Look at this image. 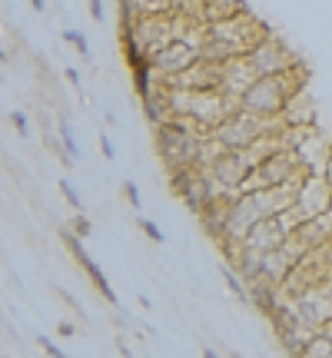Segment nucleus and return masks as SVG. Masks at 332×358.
Masks as SVG:
<instances>
[{
    "instance_id": "7",
    "label": "nucleus",
    "mask_w": 332,
    "mask_h": 358,
    "mask_svg": "<svg viewBox=\"0 0 332 358\" xmlns=\"http://www.w3.org/2000/svg\"><path fill=\"white\" fill-rule=\"evenodd\" d=\"M246 60L253 63L256 76H276V74L292 70V67H299V57H296V53H292V50H289L276 33H269L259 46H253V50L246 53Z\"/></svg>"
},
{
    "instance_id": "8",
    "label": "nucleus",
    "mask_w": 332,
    "mask_h": 358,
    "mask_svg": "<svg viewBox=\"0 0 332 358\" xmlns=\"http://www.w3.org/2000/svg\"><path fill=\"white\" fill-rule=\"evenodd\" d=\"M199 60V50L190 40H176L166 50H160L156 57H150L153 70H156V83H166V80H176L180 74H186L193 63Z\"/></svg>"
},
{
    "instance_id": "32",
    "label": "nucleus",
    "mask_w": 332,
    "mask_h": 358,
    "mask_svg": "<svg viewBox=\"0 0 332 358\" xmlns=\"http://www.w3.org/2000/svg\"><path fill=\"white\" fill-rule=\"evenodd\" d=\"M229 358H242V355H240V352H229Z\"/></svg>"
},
{
    "instance_id": "1",
    "label": "nucleus",
    "mask_w": 332,
    "mask_h": 358,
    "mask_svg": "<svg viewBox=\"0 0 332 358\" xmlns=\"http://www.w3.org/2000/svg\"><path fill=\"white\" fill-rule=\"evenodd\" d=\"M272 30L253 17L249 10L229 17V20H219V24H206V37L199 44V57L213 60V63H229V60L246 57L253 46H259Z\"/></svg>"
},
{
    "instance_id": "4",
    "label": "nucleus",
    "mask_w": 332,
    "mask_h": 358,
    "mask_svg": "<svg viewBox=\"0 0 332 358\" xmlns=\"http://www.w3.org/2000/svg\"><path fill=\"white\" fill-rule=\"evenodd\" d=\"M283 119H269V117H256V113H246V110H236L229 119H223L216 130H213V139H219L226 149H249L253 143H259L263 136L283 133Z\"/></svg>"
},
{
    "instance_id": "30",
    "label": "nucleus",
    "mask_w": 332,
    "mask_h": 358,
    "mask_svg": "<svg viewBox=\"0 0 332 358\" xmlns=\"http://www.w3.org/2000/svg\"><path fill=\"white\" fill-rule=\"evenodd\" d=\"M117 348H120V355H123V358H136L133 352H130V345H123V342H120V345H117Z\"/></svg>"
},
{
    "instance_id": "25",
    "label": "nucleus",
    "mask_w": 332,
    "mask_h": 358,
    "mask_svg": "<svg viewBox=\"0 0 332 358\" xmlns=\"http://www.w3.org/2000/svg\"><path fill=\"white\" fill-rule=\"evenodd\" d=\"M57 335H60V339H74V335H76V325L70 322V318H63V322H57Z\"/></svg>"
},
{
    "instance_id": "20",
    "label": "nucleus",
    "mask_w": 332,
    "mask_h": 358,
    "mask_svg": "<svg viewBox=\"0 0 332 358\" xmlns=\"http://www.w3.org/2000/svg\"><path fill=\"white\" fill-rule=\"evenodd\" d=\"M123 199L130 203V209H133V212H140V209H143V196H140V186H136V182H130V179L123 182Z\"/></svg>"
},
{
    "instance_id": "18",
    "label": "nucleus",
    "mask_w": 332,
    "mask_h": 358,
    "mask_svg": "<svg viewBox=\"0 0 332 358\" xmlns=\"http://www.w3.org/2000/svg\"><path fill=\"white\" fill-rule=\"evenodd\" d=\"M60 193H63V199L74 206V212H83V196L76 193V186L70 179H60Z\"/></svg>"
},
{
    "instance_id": "9",
    "label": "nucleus",
    "mask_w": 332,
    "mask_h": 358,
    "mask_svg": "<svg viewBox=\"0 0 332 358\" xmlns=\"http://www.w3.org/2000/svg\"><path fill=\"white\" fill-rule=\"evenodd\" d=\"M223 70L226 63H213V60L199 57L186 74H180L176 80H166L163 87H176V90H223Z\"/></svg>"
},
{
    "instance_id": "24",
    "label": "nucleus",
    "mask_w": 332,
    "mask_h": 358,
    "mask_svg": "<svg viewBox=\"0 0 332 358\" xmlns=\"http://www.w3.org/2000/svg\"><path fill=\"white\" fill-rule=\"evenodd\" d=\"M100 153H103V160H117V149H113V139H110V133H100Z\"/></svg>"
},
{
    "instance_id": "10",
    "label": "nucleus",
    "mask_w": 332,
    "mask_h": 358,
    "mask_svg": "<svg viewBox=\"0 0 332 358\" xmlns=\"http://www.w3.org/2000/svg\"><path fill=\"white\" fill-rule=\"evenodd\" d=\"M299 206L306 209V216L309 219H316V216H326L332 206V182L322 173H309V176L302 179L299 186Z\"/></svg>"
},
{
    "instance_id": "14",
    "label": "nucleus",
    "mask_w": 332,
    "mask_h": 358,
    "mask_svg": "<svg viewBox=\"0 0 332 358\" xmlns=\"http://www.w3.org/2000/svg\"><path fill=\"white\" fill-rule=\"evenodd\" d=\"M57 143H60V149H63V156H67V160H80V146H76V136H74V126H70V117L57 119Z\"/></svg>"
},
{
    "instance_id": "13",
    "label": "nucleus",
    "mask_w": 332,
    "mask_h": 358,
    "mask_svg": "<svg viewBox=\"0 0 332 358\" xmlns=\"http://www.w3.org/2000/svg\"><path fill=\"white\" fill-rule=\"evenodd\" d=\"M279 119H283V126H313L316 113H313V103H309L306 90H299V93H296V96L289 100Z\"/></svg>"
},
{
    "instance_id": "26",
    "label": "nucleus",
    "mask_w": 332,
    "mask_h": 358,
    "mask_svg": "<svg viewBox=\"0 0 332 358\" xmlns=\"http://www.w3.org/2000/svg\"><path fill=\"white\" fill-rule=\"evenodd\" d=\"M87 10H90L93 24H100L103 20V0H87Z\"/></svg>"
},
{
    "instance_id": "15",
    "label": "nucleus",
    "mask_w": 332,
    "mask_h": 358,
    "mask_svg": "<svg viewBox=\"0 0 332 358\" xmlns=\"http://www.w3.org/2000/svg\"><path fill=\"white\" fill-rule=\"evenodd\" d=\"M299 358H332V335L326 328H319L316 335L309 339V345L302 348Z\"/></svg>"
},
{
    "instance_id": "17",
    "label": "nucleus",
    "mask_w": 332,
    "mask_h": 358,
    "mask_svg": "<svg viewBox=\"0 0 332 358\" xmlns=\"http://www.w3.org/2000/svg\"><path fill=\"white\" fill-rule=\"evenodd\" d=\"M136 229L143 232V236L150 239V242H166V236H163V229L153 223V219H147V216H136Z\"/></svg>"
},
{
    "instance_id": "12",
    "label": "nucleus",
    "mask_w": 332,
    "mask_h": 358,
    "mask_svg": "<svg viewBox=\"0 0 332 358\" xmlns=\"http://www.w3.org/2000/svg\"><path fill=\"white\" fill-rule=\"evenodd\" d=\"M329 149H332V139L329 136H322L313 126L309 133L302 136V143L296 146V156H299V163L309 169V173H326V160H329Z\"/></svg>"
},
{
    "instance_id": "21",
    "label": "nucleus",
    "mask_w": 332,
    "mask_h": 358,
    "mask_svg": "<svg viewBox=\"0 0 332 358\" xmlns=\"http://www.w3.org/2000/svg\"><path fill=\"white\" fill-rule=\"evenodd\" d=\"M70 229H74V232H76L80 239H87V236L93 232V223L87 219V216H83V212H76L74 219H70Z\"/></svg>"
},
{
    "instance_id": "23",
    "label": "nucleus",
    "mask_w": 332,
    "mask_h": 358,
    "mask_svg": "<svg viewBox=\"0 0 332 358\" xmlns=\"http://www.w3.org/2000/svg\"><path fill=\"white\" fill-rule=\"evenodd\" d=\"M10 123L17 126V133L20 136H31V123H27V117H24L20 110H10Z\"/></svg>"
},
{
    "instance_id": "19",
    "label": "nucleus",
    "mask_w": 332,
    "mask_h": 358,
    "mask_svg": "<svg viewBox=\"0 0 332 358\" xmlns=\"http://www.w3.org/2000/svg\"><path fill=\"white\" fill-rule=\"evenodd\" d=\"M53 296L60 298L63 305H67V309H70V312H74L76 318H80V322H83V318H87V312H83V305H80V302H76V298L70 296V292H67V289H60V285H57V289H53Z\"/></svg>"
},
{
    "instance_id": "3",
    "label": "nucleus",
    "mask_w": 332,
    "mask_h": 358,
    "mask_svg": "<svg viewBox=\"0 0 332 358\" xmlns=\"http://www.w3.org/2000/svg\"><path fill=\"white\" fill-rule=\"evenodd\" d=\"M153 143H156V156L166 166V173H176V169H203L206 163V139L210 136L190 133L180 130L173 123H163L153 130Z\"/></svg>"
},
{
    "instance_id": "31",
    "label": "nucleus",
    "mask_w": 332,
    "mask_h": 358,
    "mask_svg": "<svg viewBox=\"0 0 332 358\" xmlns=\"http://www.w3.org/2000/svg\"><path fill=\"white\" fill-rule=\"evenodd\" d=\"M203 358H219V355H216L213 348H203Z\"/></svg>"
},
{
    "instance_id": "27",
    "label": "nucleus",
    "mask_w": 332,
    "mask_h": 358,
    "mask_svg": "<svg viewBox=\"0 0 332 358\" xmlns=\"http://www.w3.org/2000/svg\"><path fill=\"white\" fill-rule=\"evenodd\" d=\"M63 76L70 80V87H74V90H80V74H76L74 67H67V74H63Z\"/></svg>"
},
{
    "instance_id": "11",
    "label": "nucleus",
    "mask_w": 332,
    "mask_h": 358,
    "mask_svg": "<svg viewBox=\"0 0 332 358\" xmlns=\"http://www.w3.org/2000/svg\"><path fill=\"white\" fill-rule=\"evenodd\" d=\"M289 236H292V232L283 225L279 216H266L263 223H256L253 229H249L246 246H249V249H256V253H269V249H279Z\"/></svg>"
},
{
    "instance_id": "28",
    "label": "nucleus",
    "mask_w": 332,
    "mask_h": 358,
    "mask_svg": "<svg viewBox=\"0 0 332 358\" xmlns=\"http://www.w3.org/2000/svg\"><path fill=\"white\" fill-rule=\"evenodd\" d=\"M31 7L37 10V14H44V10H47V0H31Z\"/></svg>"
},
{
    "instance_id": "6",
    "label": "nucleus",
    "mask_w": 332,
    "mask_h": 358,
    "mask_svg": "<svg viewBox=\"0 0 332 358\" xmlns=\"http://www.w3.org/2000/svg\"><path fill=\"white\" fill-rule=\"evenodd\" d=\"M60 239L63 246H67V253L74 255V262L80 268H83V275H87V282L100 292V298H103L106 305H117V292H113V285H110V279L103 275V268H100V262L97 259H90V253H87V246H83V239L76 236L70 225H60Z\"/></svg>"
},
{
    "instance_id": "5",
    "label": "nucleus",
    "mask_w": 332,
    "mask_h": 358,
    "mask_svg": "<svg viewBox=\"0 0 332 358\" xmlns=\"http://www.w3.org/2000/svg\"><path fill=\"white\" fill-rule=\"evenodd\" d=\"M203 169H206V176H210L223 193H240L242 179L249 176L256 166H253L246 149H223V153H219L213 163L203 166Z\"/></svg>"
},
{
    "instance_id": "22",
    "label": "nucleus",
    "mask_w": 332,
    "mask_h": 358,
    "mask_svg": "<svg viewBox=\"0 0 332 358\" xmlns=\"http://www.w3.org/2000/svg\"><path fill=\"white\" fill-rule=\"evenodd\" d=\"M40 348L47 352V358H70L67 352H63L60 345L53 342V339H47V335H40Z\"/></svg>"
},
{
    "instance_id": "16",
    "label": "nucleus",
    "mask_w": 332,
    "mask_h": 358,
    "mask_svg": "<svg viewBox=\"0 0 332 358\" xmlns=\"http://www.w3.org/2000/svg\"><path fill=\"white\" fill-rule=\"evenodd\" d=\"M63 40L74 46V50H76V53H80L83 60H90V44H87V37H83L80 30H63Z\"/></svg>"
},
{
    "instance_id": "2",
    "label": "nucleus",
    "mask_w": 332,
    "mask_h": 358,
    "mask_svg": "<svg viewBox=\"0 0 332 358\" xmlns=\"http://www.w3.org/2000/svg\"><path fill=\"white\" fill-rule=\"evenodd\" d=\"M299 90H306V70H302V63L292 67V70H286V74L259 76L256 83L240 96V110L256 113V117L279 119L283 110H286V103L299 93Z\"/></svg>"
},
{
    "instance_id": "29",
    "label": "nucleus",
    "mask_w": 332,
    "mask_h": 358,
    "mask_svg": "<svg viewBox=\"0 0 332 358\" xmlns=\"http://www.w3.org/2000/svg\"><path fill=\"white\" fill-rule=\"evenodd\" d=\"M322 176L332 182V149H329V160H326V173H322Z\"/></svg>"
}]
</instances>
